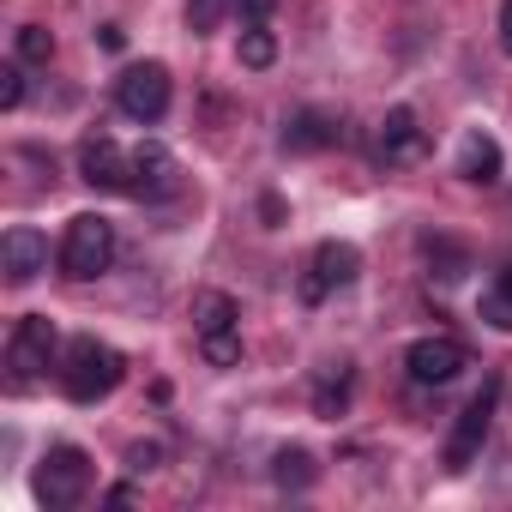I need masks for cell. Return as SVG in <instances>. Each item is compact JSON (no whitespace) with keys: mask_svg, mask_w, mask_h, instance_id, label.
<instances>
[{"mask_svg":"<svg viewBox=\"0 0 512 512\" xmlns=\"http://www.w3.org/2000/svg\"><path fill=\"white\" fill-rule=\"evenodd\" d=\"M121 374H127L121 350H109V344H97V338H73V344H67L61 386H67L73 404H97V398H109V392L121 386Z\"/></svg>","mask_w":512,"mask_h":512,"instance_id":"6da1fadb","label":"cell"},{"mask_svg":"<svg viewBox=\"0 0 512 512\" xmlns=\"http://www.w3.org/2000/svg\"><path fill=\"white\" fill-rule=\"evenodd\" d=\"M109 266H115V223L97 217V211H79L67 223V241H61V272L79 278V284H91Z\"/></svg>","mask_w":512,"mask_h":512,"instance_id":"7a4b0ae2","label":"cell"},{"mask_svg":"<svg viewBox=\"0 0 512 512\" xmlns=\"http://www.w3.org/2000/svg\"><path fill=\"white\" fill-rule=\"evenodd\" d=\"M494 404H500V380H482V392L464 404V416H458V428L446 440V470H470V458L482 452V440L494 428Z\"/></svg>","mask_w":512,"mask_h":512,"instance_id":"3957f363","label":"cell"},{"mask_svg":"<svg viewBox=\"0 0 512 512\" xmlns=\"http://www.w3.org/2000/svg\"><path fill=\"white\" fill-rule=\"evenodd\" d=\"M85 488H91V458H85L79 446H49V458H43V470H37V494H43L49 506H79Z\"/></svg>","mask_w":512,"mask_h":512,"instance_id":"277c9868","label":"cell"},{"mask_svg":"<svg viewBox=\"0 0 512 512\" xmlns=\"http://www.w3.org/2000/svg\"><path fill=\"white\" fill-rule=\"evenodd\" d=\"M115 103H121L133 121H163V109H169V67H157V61L127 67V73L115 79Z\"/></svg>","mask_w":512,"mask_h":512,"instance_id":"5b68a950","label":"cell"},{"mask_svg":"<svg viewBox=\"0 0 512 512\" xmlns=\"http://www.w3.org/2000/svg\"><path fill=\"white\" fill-rule=\"evenodd\" d=\"M55 356V320L49 314H25L13 344H7V368H13V386H31Z\"/></svg>","mask_w":512,"mask_h":512,"instance_id":"8992f818","label":"cell"},{"mask_svg":"<svg viewBox=\"0 0 512 512\" xmlns=\"http://www.w3.org/2000/svg\"><path fill=\"white\" fill-rule=\"evenodd\" d=\"M404 368H410L416 386H446V380H458L470 368V350L458 338H416L404 350Z\"/></svg>","mask_w":512,"mask_h":512,"instance_id":"52a82bcc","label":"cell"},{"mask_svg":"<svg viewBox=\"0 0 512 512\" xmlns=\"http://www.w3.org/2000/svg\"><path fill=\"white\" fill-rule=\"evenodd\" d=\"M79 175H85L97 193H127V187H133V157H127L109 133H97V139L79 145Z\"/></svg>","mask_w":512,"mask_h":512,"instance_id":"ba28073f","label":"cell"},{"mask_svg":"<svg viewBox=\"0 0 512 512\" xmlns=\"http://www.w3.org/2000/svg\"><path fill=\"white\" fill-rule=\"evenodd\" d=\"M374 157L380 163H416L422 157V127H416V109H386L380 133H374Z\"/></svg>","mask_w":512,"mask_h":512,"instance_id":"9c48e42d","label":"cell"},{"mask_svg":"<svg viewBox=\"0 0 512 512\" xmlns=\"http://www.w3.org/2000/svg\"><path fill=\"white\" fill-rule=\"evenodd\" d=\"M175 187H181L175 157H169L163 145H139V151H133V187H127V193H139V199H163V193H175Z\"/></svg>","mask_w":512,"mask_h":512,"instance_id":"30bf717a","label":"cell"},{"mask_svg":"<svg viewBox=\"0 0 512 512\" xmlns=\"http://www.w3.org/2000/svg\"><path fill=\"white\" fill-rule=\"evenodd\" d=\"M0 253H7V284H31L37 272H49V241L37 229H7V241H0Z\"/></svg>","mask_w":512,"mask_h":512,"instance_id":"8fae6325","label":"cell"},{"mask_svg":"<svg viewBox=\"0 0 512 512\" xmlns=\"http://www.w3.org/2000/svg\"><path fill=\"white\" fill-rule=\"evenodd\" d=\"M500 169H506L500 139H488V133H464V139H458V175H464V181L494 187V181H500Z\"/></svg>","mask_w":512,"mask_h":512,"instance_id":"7c38bea8","label":"cell"},{"mask_svg":"<svg viewBox=\"0 0 512 512\" xmlns=\"http://www.w3.org/2000/svg\"><path fill=\"white\" fill-rule=\"evenodd\" d=\"M338 139H344L338 121L320 115V109H302V115L284 127V151H326V145H338Z\"/></svg>","mask_w":512,"mask_h":512,"instance_id":"4fadbf2b","label":"cell"},{"mask_svg":"<svg viewBox=\"0 0 512 512\" xmlns=\"http://www.w3.org/2000/svg\"><path fill=\"white\" fill-rule=\"evenodd\" d=\"M235 320H241L235 296H223V290H199V296H193V332H199V338H211V332H235Z\"/></svg>","mask_w":512,"mask_h":512,"instance_id":"5bb4252c","label":"cell"},{"mask_svg":"<svg viewBox=\"0 0 512 512\" xmlns=\"http://www.w3.org/2000/svg\"><path fill=\"white\" fill-rule=\"evenodd\" d=\"M314 272L338 290V284H350V278L362 272V253H356L350 241H320V247H314Z\"/></svg>","mask_w":512,"mask_h":512,"instance_id":"9a60e30c","label":"cell"},{"mask_svg":"<svg viewBox=\"0 0 512 512\" xmlns=\"http://www.w3.org/2000/svg\"><path fill=\"white\" fill-rule=\"evenodd\" d=\"M278 61V37L266 31V25H247L241 31V67H253V73H266Z\"/></svg>","mask_w":512,"mask_h":512,"instance_id":"2e32d148","label":"cell"},{"mask_svg":"<svg viewBox=\"0 0 512 512\" xmlns=\"http://www.w3.org/2000/svg\"><path fill=\"white\" fill-rule=\"evenodd\" d=\"M482 320L494 326V332H512V266L494 278V290L482 296Z\"/></svg>","mask_w":512,"mask_h":512,"instance_id":"e0dca14e","label":"cell"},{"mask_svg":"<svg viewBox=\"0 0 512 512\" xmlns=\"http://www.w3.org/2000/svg\"><path fill=\"white\" fill-rule=\"evenodd\" d=\"M13 49H19V61H31V67H49V55H55V37H49L43 25H19Z\"/></svg>","mask_w":512,"mask_h":512,"instance_id":"ac0fdd59","label":"cell"},{"mask_svg":"<svg viewBox=\"0 0 512 512\" xmlns=\"http://www.w3.org/2000/svg\"><path fill=\"white\" fill-rule=\"evenodd\" d=\"M272 476H278L284 488H308V482H314V458H308L302 446H284V452H278V470H272Z\"/></svg>","mask_w":512,"mask_h":512,"instance_id":"d6986e66","label":"cell"},{"mask_svg":"<svg viewBox=\"0 0 512 512\" xmlns=\"http://www.w3.org/2000/svg\"><path fill=\"white\" fill-rule=\"evenodd\" d=\"M199 350H205L211 368H235L241 362V338L235 332H211V338H199Z\"/></svg>","mask_w":512,"mask_h":512,"instance_id":"ffe728a7","label":"cell"},{"mask_svg":"<svg viewBox=\"0 0 512 512\" xmlns=\"http://www.w3.org/2000/svg\"><path fill=\"white\" fill-rule=\"evenodd\" d=\"M223 7H229V0H187V31L193 37H211L217 19H223Z\"/></svg>","mask_w":512,"mask_h":512,"instance_id":"44dd1931","label":"cell"},{"mask_svg":"<svg viewBox=\"0 0 512 512\" xmlns=\"http://www.w3.org/2000/svg\"><path fill=\"white\" fill-rule=\"evenodd\" d=\"M344 404H350V374H338V380H326V386L314 392V410H320V416H338Z\"/></svg>","mask_w":512,"mask_h":512,"instance_id":"7402d4cb","label":"cell"},{"mask_svg":"<svg viewBox=\"0 0 512 512\" xmlns=\"http://www.w3.org/2000/svg\"><path fill=\"white\" fill-rule=\"evenodd\" d=\"M428 253H440V278H446V284H458V278L470 272V260H464V247H452V241H428Z\"/></svg>","mask_w":512,"mask_h":512,"instance_id":"603a6c76","label":"cell"},{"mask_svg":"<svg viewBox=\"0 0 512 512\" xmlns=\"http://www.w3.org/2000/svg\"><path fill=\"white\" fill-rule=\"evenodd\" d=\"M19 103H25V73L0 67V109H19Z\"/></svg>","mask_w":512,"mask_h":512,"instance_id":"cb8c5ba5","label":"cell"},{"mask_svg":"<svg viewBox=\"0 0 512 512\" xmlns=\"http://www.w3.org/2000/svg\"><path fill=\"white\" fill-rule=\"evenodd\" d=\"M235 13H241L247 25H266V19L278 13V0H235Z\"/></svg>","mask_w":512,"mask_h":512,"instance_id":"d4e9b609","label":"cell"},{"mask_svg":"<svg viewBox=\"0 0 512 512\" xmlns=\"http://www.w3.org/2000/svg\"><path fill=\"white\" fill-rule=\"evenodd\" d=\"M326 290H332V284H326L320 272H308V278H302V302H308V308H314V302H326Z\"/></svg>","mask_w":512,"mask_h":512,"instance_id":"484cf974","label":"cell"},{"mask_svg":"<svg viewBox=\"0 0 512 512\" xmlns=\"http://www.w3.org/2000/svg\"><path fill=\"white\" fill-rule=\"evenodd\" d=\"M157 458H163L157 446H133V452H127V470H157Z\"/></svg>","mask_w":512,"mask_h":512,"instance_id":"4316f807","label":"cell"},{"mask_svg":"<svg viewBox=\"0 0 512 512\" xmlns=\"http://www.w3.org/2000/svg\"><path fill=\"white\" fill-rule=\"evenodd\" d=\"M260 217L278 229V223H284V199H278V193H266V199H260Z\"/></svg>","mask_w":512,"mask_h":512,"instance_id":"83f0119b","label":"cell"},{"mask_svg":"<svg viewBox=\"0 0 512 512\" xmlns=\"http://www.w3.org/2000/svg\"><path fill=\"white\" fill-rule=\"evenodd\" d=\"M500 49L512 55V0H500Z\"/></svg>","mask_w":512,"mask_h":512,"instance_id":"f1b7e54d","label":"cell"},{"mask_svg":"<svg viewBox=\"0 0 512 512\" xmlns=\"http://www.w3.org/2000/svg\"><path fill=\"white\" fill-rule=\"evenodd\" d=\"M97 43H103V49H127V31H121V25H103Z\"/></svg>","mask_w":512,"mask_h":512,"instance_id":"f546056e","label":"cell"}]
</instances>
